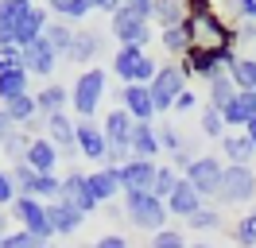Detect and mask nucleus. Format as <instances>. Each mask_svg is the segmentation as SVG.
<instances>
[{
    "label": "nucleus",
    "instance_id": "1",
    "mask_svg": "<svg viewBox=\"0 0 256 248\" xmlns=\"http://www.w3.org/2000/svg\"><path fill=\"white\" fill-rule=\"evenodd\" d=\"M182 31H186L194 50H237V39H240V28L225 24V16H218V12L186 16Z\"/></svg>",
    "mask_w": 256,
    "mask_h": 248
},
{
    "label": "nucleus",
    "instance_id": "2",
    "mask_svg": "<svg viewBox=\"0 0 256 248\" xmlns=\"http://www.w3.org/2000/svg\"><path fill=\"white\" fill-rule=\"evenodd\" d=\"M105 93H109V74H105L101 66L82 70L78 82L70 86V105H74V112H78V120H94V112L101 108Z\"/></svg>",
    "mask_w": 256,
    "mask_h": 248
},
{
    "label": "nucleus",
    "instance_id": "3",
    "mask_svg": "<svg viewBox=\"0 0 256 248\" xmlns=\"http://www.w3.org/2000/svg\"><path fill=\"white\" fill-rule=\"evenodd\" d=\"M124 217L132 221V229L144 232H160L167 229V202H160L152 190H128L124 194Z\"/></svg>",
    "mask_w": 256,
    "mask_h": 248
},
{
    "label": "nucleus",
    "instance_id": "4",
    "mask_svg": "<svg viewBox=\"0 0 256 248\" xmlns=\"http://www.w3.org/2000/svg\"><path fill=\"white\" fill-rule=\"evenodd\" d=\"M156 70H160V62L152 58L144 46H120L112 54V74L120 78L124 86H152Z\"/></svg>",
    "mask_w": 256,
    "mask_h": 248
},
{
    "label": "nucleus",
    "instance_id": "5",
    "mask_svg": "<svg viewBox=\"0 0 256 248\" xmlns=\"http://www.w3.org/2000/svg\"><path fill=\"white\" fill-rule=\"evenodd\" d=\"M186 82L190 78L182 74V66L178 62H163L160 70H156V78H152V105H156V116L160 112H171L178 101V93H186Z\"/></svg>",
    "mask_w": 256,
    "mask_h": 248
},
{
    "label": "nucleus",
    "instance_id": "6",
    "mask_svg": "<svg viewBox=\"0 0 256 248\" xmlns=\"http://www.w3.org/2000/svg\"><path fill=\"white\" fill-rule=\"evenodd\" d=\"M109 24H112L109 31L116 35V43H120V46H148V43H152V35H156V31H152V20L140 16V12H132V8H124V4L109 16Z\"/></svg>",
    "mask_w": 256,
    "mask_h": 248
},
{
    "label": "nucleus",
    "instance_id": "7",
    "mask_svg": "<svg viewBox=\"0 0 256 248\" xmlns=\"http://www.w3.org/2000/svg\"><path fill=\"white\" fill-rule=\"evenodd\" d=\"M12 217L20 221V229L32 232L35 240H43V244L54 236L50 217H47V202H39V198H16V202H12Z\"/></svg>",
    "mask_w": 256,
    "mask_h": 248
},
{
    "label": "nucleus",
    "instance_id": "8",
    "mask_svg": "<svg viewBox=\"0 0 256 248\" xmlns=\"http://www.w3.org/2000/svg\"><path fill=\"white\" fill-rule=\"evenodd\" d=\"M252 198H256V170L252 167H225L218 202H225V206H248Z\"/></svg>",
    "mask_w": 256,
    "mask_h": 248
},
{
    "label": "nucleus",
    "instance_id": "9",
    "mask_svg": "<svg viewBox=\"0 0 256 248\" xmlns=\"http://www.w3.org/2000/svg\"><path fill=\"white\" fill-rule=\"evenodd\" d=\"M74 144H78V155H86L90 163H97V167L109 163V140L97 120H74Z\"/></svg>",
    "mask_w": 256,
    "mask_h": 248
},
{
    "label": "nucleus",
    "instance_id": "10",
    "mask_svg": "<svg viewBox=\"0 0 256 248\" xmlns=\"http://www.w3.org/2000/svg\"><path fill=\"white\" fill-rule=\"evenodd\" d=\"M222 174H225V167H222L218 155H198L190 167H186V178H190V186L202 194V202L218 198V190H222Z\"/></svg>",
    "mask_w": 256,
    "mask_h": 248
},
{
    "label": "nucleus",
    "instance_id": "11",
    "mask_svg": "<svg viewBox=\"0 0 256 248\" xmlns=\"http://www.w3.org/2000/svg\"><path fill=\"white\" fill-rule=\"evenodd\" d=\"M101 50H105V35L94 28H74V39H70V50H66V58L78 62L82 70H90L97 58H101Z\"/></svg>",
    "mask_w": 256,
    "mask_h": 248
},
{
    "label": "nucleus",
    "instance_id": "12",
    "mask_svg": "<svg viewBox=\"0 0 256 248\" xmlns=\"http://www.w3.org/2000/svg\"><path fill=\"white\" fill-rule=\"evenodd\" d=\"M116 97H120V108H124L136 124L156 120V105H152V90H148V86H120Z\"/></svg>",
    "mask_w": 256,
    "mask_h": 248
},
{
    "label": "nucleus",
    "instance_id": "13",
    "mask_svg": "<svg viewBox=\"0 0 256 248\" xmlns=\"http://www.w3.org/2000/svg\"><path fill=\"white\" fill-rule=\"evenodd\" d=\"M116 174H120V194H128V190H152L160 167H156V159H128L124 167H116Z\"/></svg>",
    "mask_w": 256,
    "mask_h": 248
},
{
    "label": "nucleus",
    "instance_id": "14",
    "mask_svg": "<svg viewBox=\"0 0 256 248\" xmlns=\"http://www.w3.org/2000/svg\"><path fill=\"white\" fill-rule=\"evenodd\" d=\"M54 66H58V54H54V46L47 39H35V43L24 46V70L32 78H50Z\"/></svg>",
    "mask_w": 256,
    "mask_h": 248
},
{
    "label": "nucleus",
    "instance_id": "15",
    "mask_svg": "<svg viewBox=\"0 0 256 248\" xmlns=\"http://www.w3.org/2000/svg\"><path fill=\"white\" fill-rule=\"evenodd\" d=\"M58 159H62V152H58V148H54L47 136H32V144H28V155H24V163H28L35 174H54Z\"/></svg>",
    "mask_w": 256,
    "mask_h": 248
},
{
    "label": "nucleus",
    "instance_id": "16",
    "mask_svg": "<svg viewBox=\"0 0 256 248\" xmlns=\"http://www.w3.org/2000/svg\"><path fill=\"white\" fill-rule=\"evenodd\" d=\"M58 202L74 206V210H82V214H94V210H97L94 194H90V182H86L82 170H70V174L62 178V194H58Z\"/></svg>",
    "mask_w": 256,
    "mask_h": 248
},
{
    "label": "nucleus",
    "instance_id": "17",
    "mask_svg": "<svg viewBox=\"0 0 256 248\" xmlns=\"http://www.w3.org/2000/svg\"><path fill=\"white\" fill-rule=\"evenodd\" d=\"M198 210H202V194H198V190L190 186V178L182 174V178H178V186L171 190V198H167V214L186 221V217H194Z\"/></svg>",
    "mask_w": 256,
    "mask_h": 248
},
{
    "label": "nucleus",
    "instance_id": "18",
    "mask_svg": "<svg viewBox=\"0 0 256 248\" xmlns=\"http://www.w3.org/2000/svg\"><path fill=\"white\" fill-rule=\"evenodd\" d=\"M47 217H50V229L54 236H74V232L86 225V214L66 206V202H47Z\"/></svg>",
    "mask_w": 256,
    "mask_h": 248
},
{
    "label": "nucleus",
    "instance_id": "19",
    "mask_svg": "<svg viewBox=\"0 0 256 248\" xmlns=\"http://www.w3.org/2000/svg\"><path fill=\"white\" fill-rule=\"evenodd\" d=\"M86 182H90V194H94L97 206H112V198L120 194V174H116V167H97L94 174H86Z\"/></svg>",
    "mask_w": 256,
    "mask_h": 248
},
{
    "label": "nucleus",
    "instance_id": "20",
    "mask_svg": "<svg viewBox=\"0 0 256 248\" xmlns=\"http://www.w3.org/2000/svg\"><path fill=\"white\" fill-rule=\"evenodd\" d=\"M256 116V90H244V93H237L229 105L222 108V120H225V132L229 128H240L244 132V124Z\"/></svg>",
    "mask_w": 256,
    "mask_h": 248
},
{
    "label": "nucleus",
    "instance_id": "21",
    "mask_svg": "<svg viewBox=\"0 0 256 248\" xmlns=\"http://www.w3.org/2000/svg\"><path fill=\"white\" fill-rule=\"evenodd\" d=\"M222 152H225V167H248L256 159V148L244 132H225L222 136Z\"/></svg>",
    "mask_w": 256,
    "mask_h": 248
},
{
    "label": "nucleus",
    "instance_id": "22",
    "mask_svg": "<svg viewBox=\"0 0 256 248\" xmlns=\"http://www.w3.org/2000/svg\"><path fill=\"white\" fill-rule=\"evenodd\" d=\"M163 148H160V128L156 124H136L132 128V140H128V155L132 159H156Z\"/></svg>",
    "mask_w": 256,
    "mask_h": 248
},
{
    "label": "nucleus",
    "instance_id": "23",
    "mask_svg": "<svg viewBox=\"0 0 256 248\" xmlns=\"http://www.w3.org/2000/svg\"><path fill=\"white\" fill-rule=\"evenodd\" d=\"M47 24H50V12L43 8V4H35L32 12H28L24 20H20V28H16V39H12V43H16L20 50H24L28 43H35V39H43V31H47Z\"/></svg>",
    "mask_w": 256,
    "mask_h": 248
},
{
    "label": "nucleus",
    "instance_id": "24",
    "mask_svg": "<svg viewBox=\"0 0 256 248\" xmlns=\"http://www.w3.org/2000/svg\"><path fill=\"white\" fill-rule=\"evenodd\" d=\"M47 120V140L58 148L62 155L78 152V144H74V120L66 116V112H50V116H43Z\"/></svg>",
    "mask_w": 256,
    "mask_h": 248
},
{
    "label": "nucleus",
    "instance_id": "25",
    "mask_svg": "<svg viewBox=\"0 0 256 248\" xmlns=\"http://www.w3.org/2000/svg\"><path fill=\"white\" fill-rule=\"evenodd\" d=\"M66 105H70V90H66V86H43V90H35V108H39V116L66 112Z\"/></svg>",
    "mask_w": 256,
    "mask_h": 248
},
{
    "label": "nucleus",
    "instance_id": "26",
    "mask_svg": "<svg viewBox=\"0 0 256 248\" xmlns=\"http://www.w3.org/2000/svg\"><path fill=\"white\" fill-rule=\"evenodd\" d=\"M4 112H8V120L16 124V128H28V124L39 116V108H35V93H24V97H12V101H4Z\"/></svg>",
    "mask_w": 256,
    "mask_h": 248
},
{
    "label": "nucleus",
    "instance_id": "27",
    "mask_svg": "<svg viewBox=\"0 0 256 248\" xmlns=\"http://www.w3.org/2000/svg\"><path fill=\"white\" fill-rule=\"evenodd\" d=\"M182 20H186L182 0H152V24H160L163 31L167 28H182Z\"/></svg>",
    "mask_w": 256,
    "mask_h": 248
},
{
    "label": "nucleus",
    "instance_id": "28",
    "mask_svg": "<svg viewBox=\"0 0 256 248\" xmlns=\"http://www.w3.org/2000/svg\"><path fill=\"white\" fill-rule=\"evenodd\" d=\"M47 12H54L66 24H82L86 16H94V0H47Z\"/></svg>",
    "mask_w": 256,
    "mask_h": 248
},
{
    "label": "nucleus",
    "instance_id": "29",
    "mask_svg": "<svg viewBox=\"0 0 256 248\" xmlns=\"http://www.w3.org/2000/svg\"><path fill=\"white\" fill-rule=\"evenodd\" d=\"M28 82H32V74H28L24 66H20V70H8V74H0V105L12 101V97L32 93V90H28Z\"/></svg>",
    "mask_w": 256,
    "mask_h": 248
},
{
    "label": "nucleus",
    "instance_id": "30",
    "mask_svg": "<svg viewBox=\"0 0 256 248\" xmlns=\"http://www.w3.org/2000/svg\"><path fill=\"white\" fill-rule=\"evenodd\" d=\"M237 97V86H233V78L229 74H218V78H210V97H206V105H214L218 112H222L229 101Z\"/></svg>",
    "mask_w": 256,
    "mask_h": 248
},
{
    "label": "nucleus",
    "instance_id": "31",
    "mask_svg": "<svg viewBox=\"0 0 256 248\" xmlns=\"http://www.w3.org/2000/svg\"><path fill=\"white\" fill-rule=\"evenodd\" d=\"M229 78H233L237 93L256 90V58H244V54H237V62L229 66Z\"/></svg>",
    "mask_w": 256,
    "mask_h": 248
},
{
    "label": "nucleus",
    "instance_id": "32",
    "mask_svg": "<svg viewBox=\"0 0 256 248\" xmlns=\"http://www.w3.org/2000/svg\"><path fill=\"white\" fill-rule=\"evenodd\" d=\"M43 39L54 46V54H66V50H70V39H74V28H70L66 20H50L47 31H43Z\"/></svg>",
    "mask_w": 256,
    "mask_h": 248
},
{
    "label": "nucleus",
    "instance_id": "33",
    "mask_svg": "<svg viewBox=\"0 0 256 248\" xmlns=\"http://www.w3.org/2000/svg\"><path fill=\"white\" fill-rule=\"evenodd\" d=\"M160 43H163V50H167L171 58H182V54L190 50V39H186V31H182V28H167V31H160Z\"/></svg>",
    "mask_w": 256,
    "mask_h": 248
},
{
    "label": "nucleus",
    "instance_id": "34",
    "mask_svg": "<svg viewBox=\"0 0 256 248\" xmlns=\"http://www.w3.org/2000/svg\"><path fill=\"white\" fill-rule=\"evenodd\" d=\"M8 174H12V182H16V194H20V198H35V182H39V174H35L28 163H16Z\"/></svg>",
    "mask_w": 256,
    "mask_h": 248
},
{
    "label": "nucleus",
    "instance_id": "35",
    "mask_svg": "<svg viewBox=\"0 0 256 248\" xmlns=\"http://www.w3.org/2000/svg\"><path fill=\"white\" fill-rule=\"evenodd\" d=\"M178 178H182V174H178V170L171 167V163H163V167H160V174H156V186H152V194H156L160 202H167V198H171V190L178 186Z\"/></svg>",
    "mask_w": 256,
    "mask_h": 248
},
{
    "label": "nucleus",
    "instance_id": "36",
    "mask_svg": "<svg viewBox=\"0 0 256 248\" xmlns=\"http://www.w3.org/2000/svg\"><path fill=\"white\" fill-rule=\"evenodd\" d=\"M198 128H202V136L210 140H222L225 136V120H222V112L214 105H202V120H198Z\"/></svg>",
    "mask_w": 256,
    "mask_h": 248
},
{
    "label": "nucleus",
    "instance_id": "37",
    "mask_svg": "<svg viewBox=\"0 0 256 248\" xmlns=\"http://www.w3.org/2000/svg\"><path fill=\"white\" fill-rule=\"evenodd\" d=\"M233 236H237V244H244V248H256V210L240 214V221L233 225Z\"/></svg>",
    "mask_w": 256,
    "mask_h": 248
},
{
    "label": "nucleus",
    "instance_id": "38",
    "mask_svg": "<svg viewBox=\"0 0 256 248\" xmlns=\"http://www.w3.org/2000/svg\"><path fill=\"white\" fill-rule=\"evenodd\" d=\"M28 144H32V136H28L24 128H16L12 136H8L4 144H0V152L8 155V159H16V163H24V155H28Z\"/></svg>",
    "mask_w": 256,
    "mask_h": 248
},
{
    "label": "nucleus",
    "instance_id": "39",
    "mask_svg": "<svg viewBox=\"0 0 256 248\" xmlns=\"http://www.w3.org/2000/svg\"><path fill=\"white\" fill-rule=\"evenodd\" d=\"M186 229L194 232H210V229H222V214L218 210H210V206H202L194 217H186Z\"/></svg>",
    "mask_w": 256,
    "mask_h": 248
},
{
    "label": "nucleus",
    "instance_id": "40",
    "mask_svg": "<svg viewBox=\"0 0 256 248\" xmlns=\"http://www.w3.org/2000/svg\"><path fill=\"white\" fill-rule=\"evenodd\" d=\"M148 248H190V244H186V232L182 229H171V225H167V229L152 232V244Z\"/></svg>",
    "mask_w": 256,
    "mask_h": 248
},
{
    "label": "nucleus",
    "instance_id": "41",
    "mask_svg": "<svg viewBox=\"0 0 256 248\" xmlns=\"http://www.w3.org/2000/svg\"><path fill=\"white\" fill-rule=\"evenodd\" d=\"M58 194H62V178H58V174H39L35 198L39 202H58Z\"/></svg>",
    "mask_w": 256,
    "mask_h": 248
},
{
    "label": "nucleus",
    "instance_id": "42",
    "mask_svg": "<svg viewBox=\"0 0 256 248\" xmlns=\"http://www.w3.org/2000/svg\"><path fill=\"white\" fill-rule=\"evenodd\" d=\"M0 248H47L43 244V240H35L32 232H4V236H0Z\"/></svg>",
    "mask_w": 256,
    "mask_h": 248
},
{
    "label": "nucleus",
    "instance_id": "43",
    "mask_svg": "<svg viewBox=\"0 0 256 248\" xmlns=\"http://www.w3.org/2000/svg\"><path fill=\"white\" fill-rule=\"evenodd\" d=\"M24 66V50H20L16 43L0 46V74H8V70H20Z\"/></svg>",
    "mask_w": 256,
    "mask_h": 248
},
{
    "label": "nucleus",
    "instance_id": "44",
    "mask_svg": "<svg viewBox=\"0 0 256 248\" xmlns=\"http://www.w3.org/2000/svg\"><path fill=\"white\" fill-rule=\"evenodd\" d=\"M160 148H163V152H171V155H178L186 144H182V136H178L171 124H163V128H160Z\"/></svg>",
    "mask_w": 256,
    "mask_h": 248
},
{
    "label": "nucleus",
    "instance_id": "45",
    "mask_svg": "<svg viewBox=\"0 0 256 248\" xmlns=\"http://www.w3.org/2000/svg\"><path fill=\"white\" fill-rule=\"evenodd\" d=\"M225 4H229V12H233V16L256 24V0H225Z\"/></svg>",
    "mask_w": 256,
    "mask_h": 248
},
{
    "label": "nucleus",
    "instance_id": "46",
    "mask_svg": "<svg viewBox=\"0 0 256 248\" xmlns=\"http://www.w3.org/2000/svg\"><path fill=\"white\" fill-rule=\"evenodd\" d=\"M20 194H16V182H12V174L8 170H0V206H12Z\"/></svg>",
    "mask_w": 256,
    "mask_h": 248
},
{
    "label": "nucleus",
    "instance_id": "47",
    "mask_svg": "<svg viewBox=\"0 0 256 248\" xmlns=\"http://www.w3.org/2000/svg\"><path fill=\"white\" fill-rule=\"evenodd\" d=\"M182 12L186 16H206V12H218L214 0H182Z\"/></svg>",
    "mask_w": 256,
    "mask_h": 248
},
{
    "label": "nucleus",
    "instance_id": "48",
    "mask_svg": "<svg viewBox=\"0 0 256 248\" xmlns=\"http://www.w3.org/2000/svg\"><path fill=\"white\" fill-rule=\"evenodd\" d=\"M90 248H128V240L120 236V232H105V236H97Z\"/></svg>",
    "mask_w": 256,
    "mask_h": 248
},
{
    "label": "nucleus",
    "instance_id": "49",
    "mask_svg": "<svg viewBox=\"0 0 256 248\" xmlns=\"http://www.w3.org/2000/svg\"><path fill=\"white\" fill-rule=\"evenodd\" d=\"M175 108H178V112H194V108H198V97H194V90H186V93H178V101H175Z\"/></svg>",
    "mask_w": 256,
    "mask_h": 248
},
{
    "label": "nucleus",
    "instance_id": "50",
    "mask_svg": "<svg viewBox=\"0 0 256 248\" xmlns=\"http://www.w3.org/2000/svg\"><path fill=\"white\" fill-rule=\"evenodd\" d=\"M190 163H194V155L186 152V148H182V152H178V155H171V167H175V170H186V167H190Z\"/></svg>",
    "mask_w": 256,
    "mask_h": 248
},
{
    "label": "nucleus",
    "instance_id": "51",
    "mask_svg": "<svg viewBox=\"0 0 256 248\" xmlns=\"http://www.w3.org/2000/svg\"><path fill=\"white\" fill-rule=\"evenodd\" d=\"M124 0H94V12H105V16H112L116 8H120Z\"/></svg>",
    "mask_w": 256,
    "mask_h": 248
},
{
    "label": "nucleus",
    "instance_id": "52",
    "mask_svg": "<svg viewBox=\"0 0 256 248\" xmlns=\"http://www.w3.org/2000/svg\"><path fill=\"white\" fill-rule=\"evenodd\" d=\"M124 8H132V12H140L152 20V0H124Z\"/></svg>",
    "mask_w": 256,
    "mask_h": 248
},
{
    "label": "nucleus",
    "instance_id": "53",
    "mask_svg": "<svg viewBox=\"0 0 256 248\" xmlns=\"http://www.w3.org/2000/svg\"><path fill=\"white\" fill-rule=\"evenodd\" d=\"M12 132H16V124L8 120V112H4V108H0V144H4V140L12 136Z\"/></svg>",
    "mask_w": 256,
    "mask_h": 248
},
{
    "label": "nucleus",
    "instance_id": "54",
    "mask_svg": "<svg viewBox=\"0 0 256 248\" xmlns=\"http://www.w3.org/2000/svg\"><path fill=\"white\" fill-rule=\"evenodd\" d=\"M8 43H12V24L0 16V46H8Z\"/></svg>",
    "mask_w": 256,
    "mask_h": 248
},
{
    "label": "nucleus",
    "instance_id": "55",
    "mask_svg": "<svg viewBox=\"0 0 256 248\" xmlns=\"http://www.w3.org/2000/svg\"><path fill=\"white\" fill-rule=\"evenodd\" d=\"M244 136L252 140V148H256V116H252V120H248V124H244Z\"/></svg>",
    "mask_w": 256,
    "mask_h": 248
},
{
    "label": "nucleus",
    "instance_id": "56",
    "mask_svg": "<svg viewBox=\"0 0 256 248\" xmlns=\"http://www.w3.org/2000/svg\"><path fill=\"white\" fill-rule=\"evenodd\" d=\"M4 232H8V217L0 214V236H4Z\"/></svg>",
    "mask_w": 256,
    "mask_h": 248
},
{
    "label": "nucleus",
    "instance_id": "57",
    "mask_svg": "<svg viewBox=\"0 0 256 248\" xmlns=\"http://www.w3.org/2000/svg\"><path fill=\"white\" fill-rule=\"evenodd\" d=\"M190 248H218V244H198V240H194V244Z\"/></svg>",
    "mask_w": 256,
    "mask_h": 248
}]
</instances>
